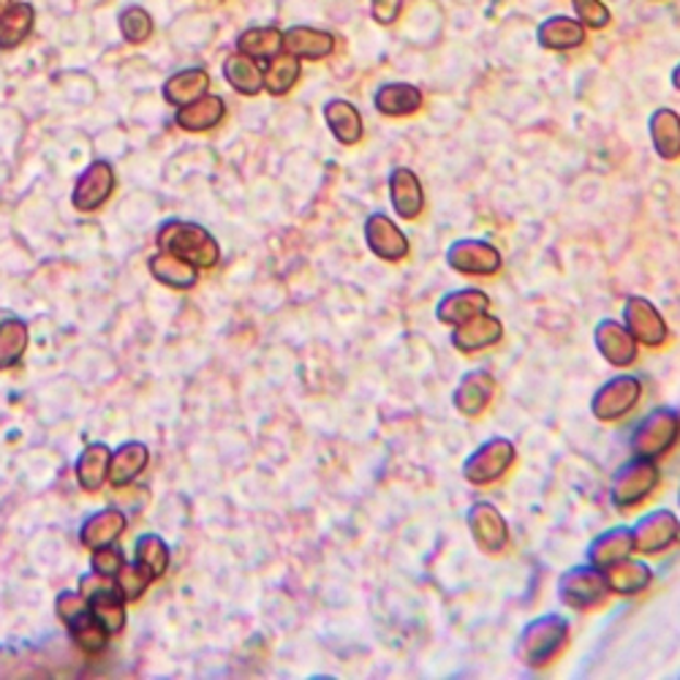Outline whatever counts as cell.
Returning <instances> with one entry per match:
<instances>
[{
    "label": "cell",
    "instance_id": "1",
    "mask_svg": "<svg viewBox=\"0 0 680 680\" xmlns=\"http://www.w3.org/2000/svg\"><path fill=\"white\" fill-rule=\"evenodd\" d=\"M569 632L572 627L561 612H542V616L531 618L518 638V659L529 670H542V667L552 665L567 651Z\"/></svg>",
    "mask_w": 680,
    "mask_h": 680
},
{
    "label": "cell",
    "instance_id": "2",
    "mask_svg": "<svg viewBox=\"0 0 680 680\" xmlns=\"http://www.w3.org/2000/svg\"><path fill=\"white\" fill-rule=\"evenodd\" d=\"M158 248L191 262L196 270H210L221 259L218 240L205 227L191 221H169L158 232Z\"/></svg>",
    "mask_w": 680,
    "mask_h": 680
},
{
    "label": "cell",
    "instance_id": "3",
    "mask_svg": "<svg viewBox=\"0 0 680 680\" xmlns=\"http://www.w3.org/2000/svg\"><path fill=\"white\" fill-rule=\"evenodd\" d=\"M680 438V411L672 405H656L651 409L643 420L638 422V427L632 430V452L640 458L659 460L670 452Z\"/></svg>",
    "mask_w": 680,
    "mask_h": 680
},
{
    "label": "cell",
    "instance_id": "4",
    "mask_svg": "<svg viewBox=\"0 0 680 680\" xmlns=\"http://www.w3.org/2000/svg\"><path fill=\"white\" fill-rule=\"evenodd\" d=\"M659 479H661V474H659L656 460L634 454L632 460H627V463H623L621 469L612 474L610 503L616 509H621V512L640 507V503L648 501L651 493L659 487Z\"/></svg>",
    "mask_w": 680,
    "mask_h": 680
},
{
    "label": "cell",
    "instance_id": "5",
    "mask_svg": "<svg viewBox=\"0 0 680 680\" xmlns=\"http://www.w3.org/2000/svg\"><path fill=\"white\" fill-rule=\"evenodd\" d=\"M514 460H518V447H514L512 438L507 436H493L487 441H482L469 458L463 460V479L469 485L485 487L498 482L501 476H507V471L512 469Z\"/></svg>",
    "mask_w": 680,
    "mask_h": 680
},
{
    "label": "cell",
    "instance_id": "6",
    "mask_svg": "<svg viewBox=\"0 0 680 680\" xmlns=\"http://www.w3.org/2000/svg\"><path fill=\"white\" fill-rule=\"evenodd\" d=\"M556 591L561 605L572 607V610H594L610 596L605 572L588 561L563 569L556 583Z\"/></svg>",
    "mask_w": 680,
    "mask_h": 680
},
{
    "label": "cell",
    "instance_id": "7",
    "mask_svg": "<svg viewBox=\"0 0 680 680\" xmlns=\"http://www.w3.org/2000/svg\"><path fill=\"white\" fill-rule=\"evenodd\" d=\"M643 398V381L632 373H618L610 381L602 384L591 398V414L599 422H618L632 414L634 405Z\"/></svg>",
    "mask_w": 680,
    "mask_h": 680
},
{
    "label": "cell",
    "instance_id": "8",
    "mask_svg": "<svg viewBox=\"0 0 680 680\" xmlns=\"http://www.w3.org/2000/svg\"><path fill=\"white\" fill-rule=\"evenodd\" d=\"M449 270L460 272V276H482L490 278L503 270V256L490 240L479 238H460L444 254Z\"/></svg>",
    "mask_w": 680,
    "mask_h": 680
},
{
    "label": "cell",
    "instance_id": "9",
    "mask_svg": "<svg viewBox=\"0 0 680 680\" xmlns=\"http://www.w3.org/2000/svg\"><path fill=\"white\" fill-rule=\"evenodd\" d=\"M634 552L659 556L680 539V520L672 509H651L632 525Z\"/></svg>",
    "mask_w": 680,
    "mask_h": 680
},
{
    "label": "cell",
    "instance_id": "10",
    "mask_svg": "<svg viewBox=\"0 0 680 680\" xmlns=\"http://www.w3.org/2000/svg\"><path fill=\"white\" fill-rule=\"evenodd\" d=\"M465 525H469L471 539H474V545L479 547L482 552L498 556V552L507 550L509 523L501 514V509H496V503L490 501L471 503V509L465 512Z\"/></svg>",
    "mask_w": 680,
    "mask_h": 680
},
{
    "label": "cell",
    "instance_id": "11",
    "mask_svg": "<svg viewBox=\"0 0 680 680\" xmlns=\"http://www.w3.org/2000/svg\"><path fill=\"white\" fill-rule=\"evenodd\" d=\"M623 327L632 332L638 343L648 345V349H659L670 340V327H667L661 311L640 294L627 298V303H623Z\"/></svg>",
    "mask_w": 680,
    "mask_h": 680
},
{
    "label": "cell",
    "instance_id": "12",
    "mask_svg": "<svg viewBox=\"0 0 680 680\" xmlns=\"http://www.w3.org/2000/svg\"><path fill=\"white\" fill-rule=\"evenodd\" d=\"M365 245L381 262H403L411 251L405 232L387 212H373L365 218Z\"/></svg>",
    "mask_w": 680,
    "mask_h": 680
},
{
    "label": "cell",
    "instance_id": "13",
    "mask_svg": "<svg viewBox=\"0 0 680 680\" xmlns=\"http://www.w3.org/2000/svg\"><path fill=\"white\" fill-rule=\"evenodd\" d=\"M496 398V378L485 367H474V371L463 373V378L458 381L452 392V405L463 416H482L487 411V405Z\"/></svg>",
    "mask_w": 680,
    "mask_h": 680
},
{
    "label": "cell",
    "instance_id": "14",
    "mask_svg": "<svg viewBox=\"0 0 680 680\" xmlns=\"http://www.w3.org/2000/svg\"><path fill=\"white\" fill-rule=\"evenodd\" d=\"M501 338H503L501 319L487 314V311H482V314L454 325L452 338L449 340H452V345L460 354H476V351L493 349L496 343H501Z\"/></svg>",
    "mask_w": 680,
    "mask_h": 680
},
{
    "label": "cell",
    "instance_id": "15",
    "mask_svg": "<svg viewBox=\"0 0 680 680\" xmlns=\"http://www.w3.org/2000/svg\"><path fill=\"white\" fill-rule=\"evenodd\" d=\"M594 345L612 367H629L638 360V340L623 327V321L602 319L594 327Z\"/></svg>",
    "mask_w": 680,
    "mask_h": 680
},
{
    "label": "cell",
    "instance_id": "16",
    "mask_svg": "<svg viewBox=\"0 0 680 680\" xmlns=\"http://www.w3.org/2000/svg\"><path fill=\"white\" fill-rule=\"evenodd\" d=\"M112 191H114L112 167H109L107 161H96L80 174L71 202H74L76 210L90 212V210H98V207H101L104 202L112 196Z\"/></svg>",
    "mask_w": 680,
    "mask_h": 680
},
{
    "label": "cell",
    "instance_id": "17",
    "mask_svg": "<svg viewBox=\"0 0 680 680\" xmlns=\"http://www.w3.org/2000/svg\"><path fill=\"white\" fill-rule=\"evenodd\" d=\"M389 202H392V210L403 221H416L422 216V210H425V189H422L414 169H392V174H389Z\"/></svg>",
    "mask_w": 680,
    "mask_h": 680
},
{
    "label": "cell",
    "instance_id": "18",
    "mask_svg": "<svg viewBox=\"0 0 680 680\" xmlns=\"http://www.w3.org/2000/svg\"><path fill=\"white\" fill-rule=\"evenodd\" d=\"M602 572H605L607 588L616 596H640L651 588V583H654V569L632 556L610 563V567H605Z\"/></svg>",
    "mask_w": 680,
    "mask_h": 680
},
{
    "label": "cell",
    "instance_id": "19",
    "mask_svg": "<svg viewBox=\"0 0 680 680\" xmlns=\"http://www.w3.org/2000/svg\"><path fill=\"white\" fill-rule=\"evenodd\" d=\"M632 552H634L632 525H612V529L602 531L599 536H594V539L588 542V547H585V561L605 569L610 567V563L621 561V558L632 556Z\"/></svg>",
    "mask_w": 680,
    "mask_h": 680
},
{
    "label": "cell",
    "instance_id": "20",
    "mask_svg": "<svg viewBox=\"0 0 680 680\" xmlns=\"http://www.w3.org/2000/svg\"><path fill=\"white\" fill-rule=\"evenodd\" d=\"M482 311H490V298L482 289H454V292H447L441 300L436 303V319L441 325H460V321L471 319V316L482 314Z\"/></svg>",
    "mask_w": 680,
    "mask_h": 680
},
{
    "label": "cell",
    "instance_id": "21",
    "mask_svg": "<svg viewBox=\"0 0 680 680\" xmlns=\"http://www.w3.org/2000/svg\"><path fill=\"white\" fill-rule=\"evenodd\" d=\"M283 49L300 60H325L336 52V36L311 25H294L283 33Z\"/></svg>",
    "mask_w": 680,
    "mask_h": 680
},
{
    "label": "cell",
    "instance_id": "22",
    "mask_svg": "<svg viewBox=\"0 0 680 680\" xmlns=\"http://www.w3.org/2000/svg\"><path fill=\"white\" fill-rule=\"evenodd\" d=\"M373 107L384 118H409L422 109V90L411 82H387L373 93Z\"/></svg>",
    "mask_w": 680,
    "mask_h": 680
},
{
    "label": "cell",
    "instance_id": "23",
    "mask_svg": "<svg viewBox=\"0 0 680 680\" xmlns=\"http://www.w3.org/2000/svg\"><path fill=\"white\" fill-rule=\"evenodd\" d=\"M536 38H539V44L545 49H552V52H567V49L583 47L585 25L567 14L547 16V20L539 25V31H536Z\"/></svg>",
    "mask_w": 680,
    "mask_h": 680
},
{
    "label": "cell",
    "instance_id": "24",
    "mask_svg": "<svg viewBox=\"0 0 680 680\" xmlns=\"http://www.w3.org/2000/svg\"><path fill=\"white\" fill-rule=\"evenodd\" d=\"M325 123L330 129V134L345 147L356 145L362 139V134H365L360 109L351 101H345V98H332V101L325 104Z\"/></svg>",
    "mask_w": 680,
    "mask_h": 680
},
{
    "label": "cell",
    "instance_id": "25",
    "mask_svg": "<svg viewBox=\"0 0 680 680\" xmlns=\"http://www.w3.org/2000/svg\"><path fill=\"white\" fill-rule=\"evenodd\" d=\"M223 114H227V104H223V98L205 93V96L196 98V101L180 107L174 123H178L183 131H194V134H199V131L216 129V125L223 120Z\"/></svg>",
    "mask_w": 680,
    "mask_h": 680
},
{
    "label": "cell",
    "instance_id": "26",
    "mask_svg": "<svg viewBox=\"0 0 680 680\" xmlns=\"http://www.w3.org/2000/svg\"><path fill=\"white\" fill-rule=\"evenodd\" d=\"M651 142L661 161H676L680 158V114L676 109H656L648 120Z\"/></svg>",
    "mask_w": 680,
    "mask_h": 680
},
{
    "label": "cell",
    "instance_id": "27",
    "mask_svg": "<svg viewBox=\"0 0 680 680\" xmlns=\"http://www.w3.org/2000/svg\"><path fill=\"white\" fill-rule=\"evenodd\" d=\"M109 460H112V452H109L107 444H90L80 454V460H76V479H80L82 490H101L104 482L109 479Z\"/></svg>",
    "mask_w": 680,
    "mask_h": 680
},
{
    "label": "cell",
    "instance_id": "28",
    "mask_svg": "<svg viewBox=\"0 0 680 680\" xmlns=\"http://www.w3.org/2000/svg\"><path fill=\"white\" fill-rule=\"evenodd\" d=\"M223 74H227V82L243 96H259L265 90V74H262L259 60L248 58V54L238 52L232 58H227L223 63Z\"/></svg>",
    "mask_w": 680,
    "mask_h": 680
},
{
    "label": "cell",
    "instance_id": "29",
    "mask_svg": "<svg viewBox=\"0 0 680 680\" xmlns=\"http://www.w3.org/2000/svg\"><path fill=\"white\" fill-rule=\"evenodd\" d=\"M262 74H265V90L270 93V96H287V93L300 82L303 65H300V58H294L292 52L283 49L276 58L267 60Z\"/></svg>",
    "mask_w": 680,
    "mask_h": 680
},
{
    "label": "cell",
    "instance_id": "30",
    "mask_svg": "<svg viewBox=\"0 0 680 680\" xmlns=\"http://www.w3.org/2000/svg\"><path fill=\"white\" fill-rule=\"evenodd\" d=\"M147 460H150V452H147L145 444L139 441L125 444V447H120L118 452L112 454V460H109V482H112L114 487L131 485V482L145 471Z\"/></svg>",
    "mask_w": 680,
    "mask_h": 680
},
{
    "label": "cell",
    "instance_id": "31",
    "mask_svg": "<svg viewBox=\"0 0 680 680\" xmlns=\"http://www.w3.org/2000/svg\"><path fill=\"white\" fill-rule=\"evenodd\" d=\"M207 87H210V74L205 69H185L180 74L169 76L167 85H163V98L180 109L205 96Z\"/></svg>",
    "mask_w": 680,
    "mask_h": 680
},
{
    "label": "cell",
    "instance_id": "32",
    "mask_svg": "<svg viewBox=\"0 0 680 680\" xmlns=\"http://www.w3.org/2000/svg\"><path fill=\"white\" fill-rule=\"evenodd\" d=\"M150 272L156 281L167 283V287H172V289H191V287H196V281H199L196 267L191 265V262L180 259V256L169 254V251H161V254L153 256Z\"/></svg>",
    "mask_w": 680,
    "mask_h": 680
},
{
    "label": "cell",
    "instance_id": "33",
    "mask_svg": "<svg viewBox=\"0 0 680 680\" xmlns=\"http://www.w3.org/2000/svg\"><path fill=\"white\" fill-rule=\"evenodd\" d=\"M125 531V514L118 509H104V512L93 514L85 525H82V545L96 550V547L114 545L118 536Z\"/></svg>",
    "mask_w": 680,
    "mask_h": 680
},
{
    "label": "cell",
    "instance_id": "34",
    "mask_svg": "<svg viewBox=\"0 0 680 680\" xmlns=\"http://www.w3.org/2000/svg\"><path fill=\"white\" fill-rule=\"evenodd\" d=\"M238 49L248 58L259 60V63H267L278 52H283V31H278V27H251L238 38Z\"/></svg>",
    "mask_w": 680,
    "mask_h": 680
},
{
    "label": "cell",
    "instance_id": "35",
    "mask_svg": "<svg viewBox=\"0 0 680 680\" xmlns=\"http://www.w3.org/2000/svg\"><path fill=\"white\" fill-rule=\"evenodd\" d=\"M65 627H69L71 640H74V643L80 645L85 654H101V651L107 648L109 632H107V627H104V623L93 616L90 607H87L85 612H80L76 618H71Z\"/></svg>",
    "mask_w": 680,
    "mask_h": 680
},
{
    "label": "cell",
    "instance_id": "36",
    "mask_svg": "<svg viewBox=\"0 0 680 680\" xmlns=\"http://www.w3.org/2000/svg\"><path fill=\"white\" fill-rule=\"evenodd\" d=\"M36 11L31 3H14L3 16H0V49H14L16 44L25 41L33 31Z\"/></svg>",
    "mask_w": 680,
    "mask_h": 680
},
{
    "label": "cell",
    "instance_id": "37",
    "mask_svg": "<svg viewBox=\"0 0 680 680\" xmlns=\"http://www.w3.org/2000/svg\"><path fill=\"white\" fill-rule=\"evenodd\" d=\"M87 607H90L93 616L107 627L109 634L123 632L125 627V599L120 596L118 588H104L98 594H93L87 599Z\"/></svg>",
    "mask_w": 680,
    "mask_h": 680
},
{
    "label": "cell",
    "instance_id": "38",
    "mask_svg": "<svg viewBox=\"0 0 680 680\" xmlns=\"http://www.w3.org/2000/svg\"><path fill=\"white\" fill-rule=\"evenodd\" d=\"M27 349V325L20 319L0 321V371H9Z\"/></svg>",
    "mask_w": 680,
    "mask_h": 680
},
{
    "label": "cell",
    "instance_id": "39",
    "mask_svg": "<svg viewBox=\"0 0 680 680\" xmlns=\"http://www.w3.org/2000/svg\"><path fill=\"white\" fill-rule=\"evenodd\" d=\"M136 563L153 572V578H161L169 567V547L161 536L156 534H145L139 542H136Z\"/></svg>",
    "mask_w": 680,
    "mask_h": 680
},
{
    "label": "cell",
    "instance_id": "40",
    "mask_svg": "<svg viewBox=\"0 0 680 680\" xmlns=\"http://www.w3.org/2000/svg\"><path fill=\"white\" fill-rule=\"evenodd\" d=\"M153 572H147L142 563H123L120 567V572L114 574V588L120 591V596H123L125 602H136L142 594H145L147 588H150L153 583Z\"/></svg>",
    "mask_w": 680,
    "mask_h": 680
},
{
    "label": "cell",
    "instance_id": "41",
    "mask_svg": "<svg viewBox=\"0 0 680 680\" xmlns=\"http://www.w3.org/2000/svg\"><path fill=\"white\" fill-rule=\"evenodd\" d=\"M120 31H123L125 41L145 44L153 36V16L142 5H131L120 14Z\"/></svg>",
    "mask_w": 680,
    "mask_h": 680
},
{
    "label": "cell",
    "instance_id": "42",
    "mask_svg": "<svg viewBox=\"0 0 680 680\" xmlns=\"http://www.w3.org/2000/svg\"><path fill=\"white\" fill-rule=\"evenodd\" d=\"M572 5L574 11H578V20L583 22L585 27H596V31H599V27L610 25L612 14L602 0H572Z\"/></svg>",
    "mask_w": 680,
    "mask_h": 680
},
{
    "label": "cell",
    "instance_id": "43",
    "mask_svg": "<svg viewBox=\"0 0 680 680\" xmlns=\"http://www.w3.org/2000/svg\"><path fill=\"white\" fill-rule=\"evenodd\" d=\"M125 563L123 552L112 545H104L93 550V572L98 574H107V578H114L120 572V567Z\"/></svg>",
    "mask_w": 680,
    "mask_h": 680
},
{
    "label": "cell",
    "instance_id": "44",
    "mask_svg": "<svg viewBox=\"0 0 680 680\" xmlns=\"http://www.w3.org/2000/svg\"><path fill=\"white\" fill-rule=\"evenodd\" d=\"M54 610H58L60 621L69 623L71 618H76L80 612L87 610V599L82 594H71V591H63V594L58 596V605H54Z\"/></svg>",
    "mask_w": 680,
    "mask_h": 680
},
{
    "label": "cell",
    "instance_id": "45",
    "mask_svg": "<svg viewBox=\"0 0 680 680\" xmlns=\"http://www.w3.org/2000/svg\"><path fill=\"white\" fill-rule=\"evenodd\" d=\"M400 9H403V0H371V14L378 25H392Z\"/></svg>",
    "mask_w": 680,
    "mask_h": 680
},
{
    "label": "cell",
    "instance_id": "46",
    "mask_svg": "<svg viewBox=\"0 0 680 680\" xmlns=\"http://www.w3.org/2000/svg\"><path fill=\"white\" fill-rule=\"evenodd\" d=\"M104 588H114V580L107 578V574L93 572V574H85V578L80 580V594L85 596V599H90L93 594H98V591H104Z\"/></svg>",
    "mask_w": 680,
    "mask_h": 680
},
{
    "label": "cell",
    "instance_id": "47",
    "mask_svg": "<svg viewBox=\"0 0 680 680\" xmlns=\"http://www.w3.org/2000/svg\"><path fill=\"white\" fill-rule=\"evenodd\" d=\"M672 85H676V90H680V63L676 65V71H672Z\"/></svg>",
    "mask_w": 680,
    "mask_h": 680
},
{
    "label": "cell",
    "instance_id": "48",
    "mask_svg": "<svg viewBox=\"0 0 680 680\" xmlns=\"http://www.w3.org/2000/svg\"><path fill=\"white\" fill-rule=\"evenodd\" d=\"M11 5H14V3H11V0H0V16H3L5 11L11 9Z\"/></svg>",
    "mask_w": 680,
    "mask_h": 680
},
{
    "label": "cell",
    "instance_id": "49",
    "mask_svg": "<svg viewBox=\"0 0 680 680\" xmlns=\"http://www.w3.org/2000/svg\"><path fill=\"white\" fill-rule=\"evenodd\" d=\"M678 507H680V485H678Z\"/></svg>",
    "mask_w": 680,
    "mask_h": 680
}]
</instances>
